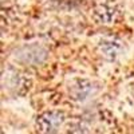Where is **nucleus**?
<instances>
[{
	"label": "nucleus",
	"mask_w": 134,
	"mask_h": 134,
	"mask_svg": "<svg viewBox=\"0 0 134 134\" xmlns=\"http://www.w3.org/2000/svg\"><path fill=\"white\" fill-rule=\"evenodd\" d=\"M64 115L62 113H54V111H50V113H44L42 114L38 121H36V126L39 127L40 131L44 133H51V131H57L64 122Z\"/></svg>",
	"instance_id": "f257e3e1"
},
{
	"label": "nucleus",
	"mask_w": 134,
	"mask_h": 134,
	"mask_svg": "<svg viewBox=\"0 0 134 134\" xmlns=\"http://www.w3.org/2000/svg\"><path fill=\"white\" fill-rule=\"evenodd\" d=\"M51 2L62 8H76L88 3L90 0H51Z\"/></svg>",
	"instance_id": "f03ea898"
}]
</instances>
